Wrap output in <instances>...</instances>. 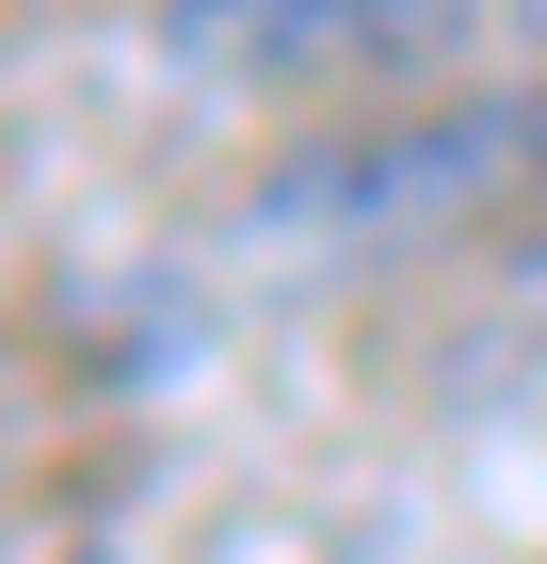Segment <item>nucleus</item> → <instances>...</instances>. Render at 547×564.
<instances>
[{
	"label": "nucleus",
	"instance_id": "nucleus-1",
	"mask_svg": "<svg viewBox=\"0 0 547 564\" xmlns=\"http://www.w3.org/2000/svg\"><path fill=\"white\" fill-rule=\"evenodd\" d=\"M162 65L226 97H306V82H435L467 65L483 0H145Z\"/></svg>",
	"mask_w": 547,
	"mask_h": 564
},
{
	"label": "nucleus",
	"instance_id": "nucleus-2",
	"mask_svg": "<svg viewBox=\"0 0 547 564\" xmlns=\"http://www.w3.org/2000/svg\"><path fill=\"white\" fill-rule=\"evenodd\" d=\"M532 162H547V113H419V130H371V145H306L258 194V242H403V226L467 210Z\"/></svg>",
	"mask_w": 547,
	"mask_h": 564
}]
</instances>
